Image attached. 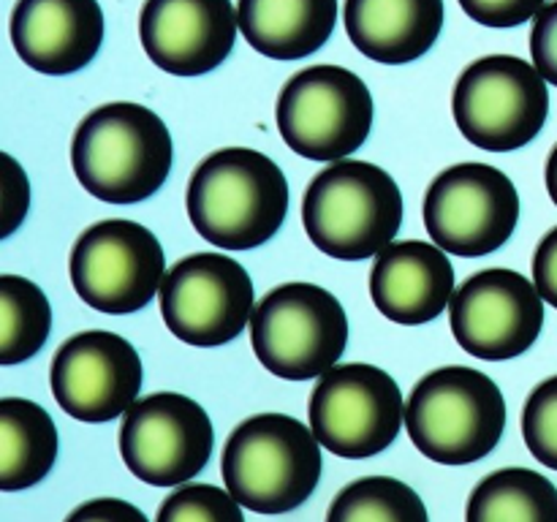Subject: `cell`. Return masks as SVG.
I'll return each mask as SVG.
<instances>
[{
  "label": "cell",
  "instance_id": "cell-19",
  "mask_svg": "<svg viewBox=\"0 0 557 522\" xmlns=\"http://www.w3.org/2000/svg\"><path fill=\"white\" fill-rule=\"evenodd\" d=\"M346 33L364 58L406 65L433 49L444 27V0H346Z\"/></svg>",
  "mask_w": 557,
  "mask_h": 522
},
{
  "label": "cell",
  "instance_id": "cell-7",
  "mask_svg": "<svg viewBox=\"0 0 557 522\" xmlns=\"http://www.w3.org/2000/svg\"><path fill=\"white\" fill-rule=\"evenodd\" d=\"M451 114L460 134L479 150L515 152L531 145L547 123V79L528 60L487 54L460 74Z\"/></svg>",
  "mask_w": 557,
  "mask_h": 522
},
{
  "label": "cell",
  "instance_id": "cell-23",
  "mask_svg": "<svg viewBox=\"0 0 557 522\" xmlns=\"http://www.w3.org/2000/svg\"><path fill=\"white\" fill-rule=\"evenodd\" d=\"M52 308L41 288L20 275H0V364L27 362L47 343Z\"/></svg>",
  "mask_w": 557,
  "mask_h": 522
},
{
  "label": "cell",
  "instance_id": "cell-3",
  "mask_svg": "<svg viewBox=\"0 0 557 522\" xmlns=\"http://www.w3.org/2000/svg\"><path fill=\"white\" fill-rule=\"evenodd\" d=\"M223 482L243 509L286 514L315 493L321 444L286 413H256L232 430L221 460Z\"/></svg>",
  "mask_w": 557,
  "mask_h": 522
},
{
  "label": "cell",
  "instance_id": "cell-30",
  "mask_svg": "<svg viewBox=\"0 0 557 522\" xmlns=\"http://www.w3.org/2000/svg\"><path fill=\"white\" fill-rule=\"evenodd\" d=\"M65 522H150L145 511L136 509L131 500L120 498H96L76 506Z\"/></svg>",
  "mask_w": 557,
  "mask_h": 522
},
{
  "label": "cell",
  "instance_id": "cell-31",
  "mask_svg": "<svg viewBox=\"0 0 557 522\" xmlns=\"http://www.w3.org/2000/svg\"><path fill=\"white\" fill-rule=\"evenodd\" d=\"M533 283L544 302L557 308V226L539 243L533 253Z\"/></svg>",
  "mask_w": 557,
  "mask_h": 522
},
{
  "label": "cell",
  "instance_id": "cell-11",
  "mask_svg": "<svg viewBox=\"0 0 557 522\" xmlns=\"http://www.w3.org/2000/svg\"><path fill=\"white\" fill-rule=\"evenodd\" d=\"M520 194L500 169L457 163L441 172L424 194V226L446 253L462 259L495 253L515 234Z\"/></svg>",
  "mask_w": 557,
  "mask_h": 522
},
{
  "label": "cell",
  "instance_id": "cell-16",
  "mask_svg": "<svg viewBox=\"0 0 557 522\" xmlns=\"http://www.w3.org/2000/svg\"><path fill=\"white\" fill-rule=\"evenodd\" d=\"M232 0H145L139 38L152 65L174 76L215 71L237 41Z\"/></svg>",
  "mask_w": 557,
  "mask_h": 522
},
{
  "label": "cell",
  "instance_id": "cell-2",
  "mask_svg": "<svg viewBox=\"0 0 557 522\" xmlns=\"http://www.w3.org/2000/svg\"><path fill=\"white\" fill-rule=\"evenodd\" d=\"M174 145L166 123L141 103L92 109L74 130L71 166L82 188L109 204H136L166 183Z\"/></svg>",
  "mask_w": 557,
  "mask_h": 522
},
{
  "label": "cell",
  "instance_id": "cell-14",
  "mask_svg": "<svg viewBox=\"0 0 557 522\" xmlns=\"http://www.w3.org/2000/svg\"><path fill=\"white\" fill-rule=\"evenodd\" d=\"M455 340L471 357L504 362L525 353L544 326L536 283L515 270H482L460 283L449 302Z\"/></svg>",
  "mask_w": 557,
  "mask_h": 522
},
{
  "label": "cell",
  "instance_id": "cell-4",
  "mask_svg": "<svg viewBox=\"0 0 557 522\" xmlns=\"http://www.w3.org/2000/svg\"><path fill=\"white\" fill-rule=\"evenodd\" d=\"M302 226L321 253L364 261L389 248L400 232L403 194L375 163L337 161L305 190Z\"/></svg>",
  "mask_w": 557,
  "mask_h": 522
},
{
  "label": "cell",
  "instance_id": "cell-26",
  "mask_svg": "<svg viewBox=\"0 0 557 522\" xmlns=\"http://www.w3.org/2000/svg\"><path fill=\"white\" fill-rule=\"evenodd\" d=\"M522 435L531 455L557 471V375L542 381L522 408Z\"/></svg>",
  "mask_w": 557,
  "mask_h": 522
},
{
  "label": "cell",
  "instance_id": "cell-22",
  "mask_svg": "<svg viewBox=\"0 0 557 522\" xmlns=\"http://www.w3.org/2000/svg\"><path fill=\"white\" fill-rule=\"evenodd\" d=\"M466 522H557V487L531 468H500L473 487Z\"/></svg>",
  "mask_w": 557,
  "mask_h": 522
},
{
  "label": "cell",
  "instance_id": "cell-9",
  "mask_svg": "<svg viewBox=\"0 0 557 522\" xmlns=\"http://www.w3.org/2000/svg\"><path fill=\"white\" fill-rule=\"evenodd\" d=\"M310 430L326 451L368 460L395 444L406 422L397 381L375 364H335L310 395Z\"/></svg>",
  "mask_w": 557,
  "mask_h": 522
},
{
  "label": "cell",
  "instance_id": "cell-13",
  "mask_svg": "<svg viewBox=\"0 0 557 522\" xmlns=\"http://www.w3.org/2000/svg\"><path fill=\"white\" fill-rule=\"evenodd\" d=\"M212 422L205 408L177 391L136 400L120 424L125 468L152 487H174L205 471L212 457Z\"/></svg>",
  "mask_w": 557,
  "mask_h": 522
},
{
  "label": "cell",
  "instance_id": "cell-8",
  "mask_svg": "<svg viewBox=\"0 0 557 522\" xmlns=\"http://www.w3.org/2000/svg\"><path fill=\"white\" fill-rule=\"evenodd\" d=\"M275 117L283 141L297 156L337 163L368 141L373 96L343 65H310L283 85Z\"/></svg>",
  "mask_w": 557,
  "mask_h": 522
},
{
  "label": "cell",
  "instance_id": "cell-27",
  "mask_svg": "<svg viewBox=\"0 0 557 522\" xmlns=\"http://www.w3.org/2000/svg\"><path fill=\"white\" fill-rule=\"evenodd\" d=\"M468 16L487 27H517L536 20L547 0H457Z\"/></svg>",
  "mask_w": 557,
  "mask_h": 522
},
{
  "label": "cell",
  "instance_id": "cell-15",
  "mask_svg": "<svg viewBox=\"0 0 557 522\" xmlns=\"http://www.w3.org/2000/svg\"><path fill=\"white\" fill-rule=\"evenodd\" d=\"M58 406L79 422H112L141 389V359L125 337L107 330L79 332L58 348L49 368Z\"/></svg>",
  "mask_w": 557,
  "mask_h": 522
},
{
  "label": "cell",
  "instance_id": "cell-29",
  "mask_svg": "<svg viewBox=\"0 0 557 522\" xmlns=\"http://www.w3.org/2000/svg\"><path fill=\"white\" fill-rule=\"evenodd\" d=\"M531 54L539 74L557 87V0L544 5L533 20Z\"/></svg>",
  "mask_w": 557,
  "mask_h": 522
},
{
  "label": "cell",
  "instance_id": "cell-21",
  "mask_svg": "<svg viewBox=\"0 0 557 522\" xmlns=\"http://www.w3.org/2000/svg\"><path fill=\"white\" fill-rule=\"evenodd\" d=\"M58 460V427L25 397L0 400V489L16 493L47 478Z\"/></svg>",
  "mask_w": 557,
  "mask_h": 522
},
{
  "label": "cell",
  "instance_id": "cell-5",
  "mask_svg": "<svg viewBox=\"0 0 557 522\" xmlns=\"http://www.w3.org/2000/svg\"><path fill=\"white\" fill-rule=\"evenodd\" d=\"M406 427L413 446L441 465L484 460L506 430V400L482 370H433L413 386L406 402Z\"/></svg>",
  "mask_w": 557,
  "mask_h": 522
},
{
  "label": "cell",
  "instance_id": "cell-24",
  "mask_svg": "<svg viewBox=\"0 0 557 522\" xmlns=\"http://www.w3.org/2000/svg\"><path fill=\"white\" fill-rule=\"evenodd\" d=\"M326 522H430V517L424 500L406 482L364 476L335 495Z\"/></svg>",
  "mask_w": 557,
  "mask_h": 522
},
{
  "label": "cell",
  "instance_id": "cell-17",
  "mask_svg": "<svg viewBox=\"0 0 557 522\" xmlns=\"http://www.w3.org/2000/svg\"><path fill=\"white\" fill-rule=\"evenodd\" d=\"M11 44L22 63L38 74H76L92 63L103 44L98 0H16Z\"/></svg>",
  "mask_w": 557,
  "mask_h": 522
},
{
  "label": "cell",
  "instance_id": "cell-18",
  "mask_svg": "<svg viewBox=\"0 0 557 522\" xmlns=\"http://www.w3.org/2000/svg\"><path fill=\"white\" fill-rule=\"evenodd\" d=\"M455 291V266L435 243L406 239L375 256L370 297L395 324H430L449 308Z\"/></svg>",
  "mask_w": 557,
  "mask_h": 522
},
{
  "label": "cell",
  "instance_id": "cell-1",
  "mask_svg": "<svg viewBox=\"0 0 557 522\" xmlns=\"http://www.w3.org/2000/svg\"><path fill=\"white\" fill-rule=\"evenodd\" d=\"M185 204L190 223L207 243L223 250L259 248L286 221V174L264 152L226 147L194 169Z\"/></svg>",
  "mask_w": 557,
  "mask_h": 522
},
{
  "label": "cell",
  "instance_id": "cell-12",
  "mask_svg": "<svg viewBox=\"0 0 557 522\" xmlns=\"http://www.w3.org/2000/svg\"><path fill=\"white\" fill-rule=\"evenodd\" d=\"M253 299V281L239 261L223 253H194L163 277L161 315L177 340L218 348L250 324Z\"/></svg>",
  "mask_w": 557,
  "mask_h": 522
},
{
  "label": "cell",
  "instance_id": "cell-10",
  "mask_svg": "<svg viewBox=\"0 0 557 522\" xmlns=\"http://www.w3.org/2000/svg\"><path fill=\"white\" fill-rule=\"evenodd\" d=\"M166 259L156 234L128 217L92 223L71 250V283L92 310L136 313L161 291Z\"/></svg>",
  "mask_w": 557,
  "mask_h": 522
},
{
  "label": "cell",
  "instance_id": "cell-32",
  "mask_svg": "<svg viewBox=\"0 0 557 522\" xmlns=\"http://www.w3.org/2000/svg\"><path fill=\"white\" fill-rule=\"evenodd\" d=\"M544 177H547L549 199H553L555 207H557V145L553 147V152H549V158H547V172H544Z\"/></svg>",
  "mask_w": 557,
  "mask_h": 522
},
{
  "label": "cell",
  "instance_id": "cell-25",
  "mask_svg": "<svg viewBox=\"0 0 557 522\" xmlns=\"http://www.w3.org/2000/svg\"><path fill=\"white\" fill-rule=\"evenodd\" d=\"M156 522H245L243 506L215 484H188L169 495Z\"/></svg>",
  "mask_w": 557,
  "mask_h": 522
},
{
  "label": "cell",
  "instance_id": "cell-28",
  "mask_svg": "<svg viewBox=\"0 0 557 522\" xmlns=\"http://www.w3.org/2000/svg\"><path fill=\"white\" fill-rule=\"evenodd\" d=\"M0 158H3V228H0V237L5 239L25 221L27 207H30V183L14 156L3 152Z\"/></svg>",
  "mask_w": 557,
  "mask_h": 522
},
{
  "label": "cell",
  "instance_id": "cell-20",
  "mask_svg": "<svg viewBox=\"0 0 557 522\" xmlns=\"http://www.w3.org/2000/svg\"><path fill=\"white\" fill-rule=\"evenodd\" d=\"M239 33L270 60H302L332 38L337 0H239Z\"/></svg>",
  "mask_w": 557,
  "mask_h": 522
},
{
  "label": "cell",
  "instance_id": "cell-6",
  "mask_svg": "<svg viewBox=\"0 0 557 522\" xmlns=\"http://www.w3.org/2000/svg\"><path fill=\"white\" fill-rule=\"evenodd\" d=\"M250 343L264 370L286 381L321 378L348 346V315L315 283H283L253 310Z\"/></svg>",
  "mask_w": 557,
  "mask_h": 522
}]
</instances>
